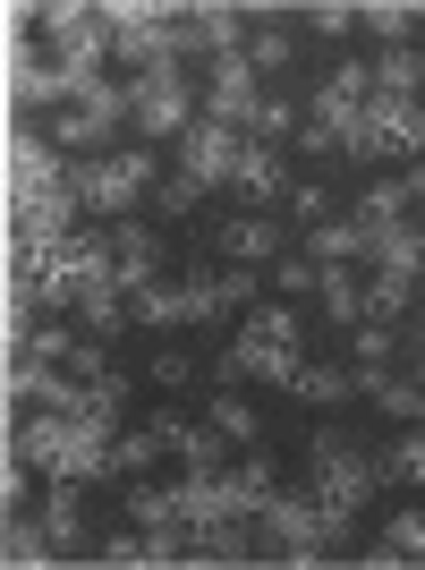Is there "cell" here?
<instances>
[{
    "instance_id": "cell-4",
    "label": "cell",
    "mask_w": 425,
    "mask_h": 570,
    "mask_svg": "<svg viewBox=\"0 0 425 570\" xmlns=\"http://www.w3.org/2000/svg\"><path fill=\"white\" fill-rule=\"evenodd\" d=\"M34 26H43L51 60L69 69V86L102 77V60H119V51H111V18H102V9H77V0H60V9H34Z\"/></svg>"
},
{
    "instance_id": "cell-28",
    "label": "cell",
    "mask_w": 425,
    "mask_h": 570,
    "mask_svg": "<svg viewBox=\"0 0 425 570\" xmlns=\"http://www.w3.org/2000/svg\"><path fill=\"white\" fill-rule=\"evenodd\" d=\"M298 128H307V111H298L289 95H273V86H264V111H256V128H247V137H264V145H289Z\"/></svg>"
},
{
    "instance_id": "cell-19",
    "label": "cell",
    "mask_w": 425,
    "mask_h": 570,
    "mask_svg": "<svg viewBox=\"0 0 425 570\" xmlns=\"http://www.w3.org/2000/svg\"><path fill=\"white\" fill-rule=\"evenodd\" d=\"M0 562H18V570H43V562H60V546H51L43 511H34V520H26V511H9V537H0Z\"/></svg>"
},
{
    "instance_id": "cell-2",
    "label": "cell",
    "mask_w": 425,
    "mask_h": 570,
    "mask_svg": "<svg viewBox=\"0 0 425 570\" xmlns=\"http://www.w3.org/2000/svg\"><path fill=\"white\" fill-rule=\"evenodd\" d=\"M375 485H383V460L375 452H349L332 426H315V443H307V494H315V511L332 520V537H349V520L375 502Z\"/></svg>"
},
{
    "instance_id": "cell-40",
    "label": "cell",
    "mask_w": 425,
    "mask_h": 570,
    "mask_svg": "<svg viewBox=\"0 0 425 570\" xmlns=\"http://www.w3.org/2000/svg\"><path fill=\"white\" fill-rule=\"evenodd\" d=\"M401 179H408V214H425V163H408Z\"/></svg>"
},
{
    "instance_id": "cell-13",
    "label": "cell",
    "mask_w": 425,
    "mask_h": 570,
    "mask_svg": "<svg viewBox=\"0 0 425 570\" xmlns=\"http://www.w3.org/2000/svg\"><path fill=\"white\" fill-rule=\"evenodd\" d=\"M315 307H324L332 333H357V324H366V273H357V264H324V273H315Z\"/></svg>"
},
{
    "instance_id": "cell-36",
    "label": "cell",
    "mask_w": 425,
    "mask_h": 570,
    "mask_svg": "<svg viewBox=\"0 0 425 570\" xmlns=\"http://www.w3.org/2000/svg\"><path fill=\"white\" fill-rule=\"evenodd\" d=\"M315 273H324L315 256H281V264H273V289H289V298H315Z\"/></svg>"
},
{
    "instance_id": "cell-32",
    "label": "cell",
    "mask_w": 425,
    "mask_h": 570,
    "mask_svg": "<svg viewBox=\"0 0 425 570\" xmlns=\"http://www.w3.org/2000/svg\"><path fill=\"white\" fill-rule=\"evenodd\" d=\"M95 562L137 570V562H145V528H137V520H128V528H102V537H95Z\"/></svg>"
},
{
    "instance_id": "cell-25",
    "label": "cell",
    "mask_w": 425,
    "mask_h": 570,
    "mask_svg": "<svg viewBox=\"0 0 425 570\" xmlns=\"http://www.w3.org/2000/svg\"><path fill=\"white\" fill-rule=\"evenodd\" d=\"M357 26H366L383 51H401L408 35H417V9H401V0H366V9H357Z\"/></svg>"
},
{
    "instance_id": "cell-16",
    "label": "cell",
    "mask_w": 425,
    "mask_h": 570,
    "mask_svg": "<svg viewBox=\"0 0 425 570\" xmlns=\"http://www.w3.org/2000/svg\"><path fill=\"white\" fill-rule=\"evenodd\" d=\"M392 357H401V324H357L349 333V383L375 392V383L392 375Z\"/></svg>"
},
{
    "instance_id": "cell-24",
    "label": "cell",
    "mask_w": 425,
    "mask_h": 570,
    "mask_svg": "<svg viewBox=\"0 0 425 570\" xmlns=\"http://www.w3.org/2000/svg\"><path fill=\"white\" fill-rule=\"evenodd\" d=\"M375 95H425V51L417 43L375 51Z\"/></svg>"
},
{
    "instance_id": "cell-9",
    "label": "cell",
    "mask_w": 425,
    "mask_h": 570,
    "mask_svg": "<svg viewBox=\"0 0 425 570\" xmlns=\"http://www.w3.org/2000/svg\"><path fill=\"white\" fill-rule=\"evenodd\" d=\"M170 154H179V170H188L196 188H230V179H238V154H247V137H238V128H221V119H196V128L170 145Z\"/></svg>"
},
{
    "instance_id": "cell-3",
    "label": "cell",
    "mask_w": 425,
    "mask_h": 570,
    "mask_svg": "<svg viewBox=\"0 0 425 570\" xmlns=\"http://www.w3.org/2000/svg\"><path fill=\"white\" fill-rule=\"evenodd\" d=\"M196 119H205V95L188 86V60H162V69L128 77V128L145 145H179Z\"/></svg>"
},
{
    "instance_id": "cell-31",
    "label": "cell",
    "mask_w": 425,
    "mask_h": 570,
    "mask_svg": "<svg viewBox=\"0 0 425 570\" xmlns=\"http://www.w3.org/2000/svg\"><path fill=\"white\" fill-rule=\"evenodd\" d=\"M205 196H212V188H196L188 170H170L162 188H154V214H162V222H188V214H196V205H205Z\"/></svg>"
},
{
    "instance_id": "cell-5",
    "label": "cell",
    "mask_w": 425,
    "mask_h": 570,
    "mask_svg": "<svg viewBox=\"0 0 425 570\" xmlns=\"http://www.w3.org/2000/svg\"><path fill=\"white\" fill-rule=\"evenodd\" d=\"M51 196H69V154L43 137V119H26L18 137H9V205H51Z\"/></svg>"
},
{
    "instance_id": "cell-23",
    "label": "cell",
    "mask_w": 425,
    "mask_h": 570,
    "mask_svg": "<svg viewBox=\"0 0 425 570\" xmlns=\"http://www.w3.org/2000/svg\"><path fill=\"white\" fill-rule=\"evenodd\" d=\"M77 315H86V341H119L128 324H137V315H128V289H86Z\"/></svg>"
},
{
    "instance_id": "cell-8",
    "label": "cell",
    "mask_w": 425,
    "mask_h": 570,
    "mask_svg": "<svg viewBox=\"0 0 425 570\" xmlns=\"http://www.w3.org/2000/svg\"><path fill=\"white\" fill-rule=\"evenodd\" d=\"M256 111H264V77H256V60L247 51H230V60H205V119H221V128H256Z\"/></svg>"
},
{
    "instance_id": "cell-35",
    "label": "cell",
    "mask_w": 425,
    "mask_h": 570,
    "mask_svg": "<svg viewBox=\"0 0 425 570\" xmlns=\"http://www.w3.org/2000/svg\"><path fill=\"white\" fill-rule=\"evenodd\" d=\"M332 205H340V196H332V179H298V188H289V214L307 222V230H315V222H332Z\"/></svg>"
},
{
    "instance_id": "cell-11",
    "label": "cell",
    "mask_w": 425,
    "mask_h": 570,
    "mask_svg": "<svg viewBox=\"0 0 425 570\" xmlns=\"http://www.w3.org/2000/svg\"><path fill=\"white\" fill-rule=\"evenodd\" d=\"M43 528L60 553H95V520H86V476H51L43 485Z\"/></svg>"
},
{
    "instance_id": "cell-6",
    "label": "cell",
    "mask_w": 425,
    "mask_h": 570,
    "mask_svg": "<svg viewBox=\"0 0 425 570\" xmlns=\"http://www.w3.org/2000/svg\"><path fill=\"white\" fill-rule=\"evenodd\" d=\"M256 528H264V546H273V553H289V562H315L324 546H340V537H332V520L315 511V494H307V485H281V494H273V502L256 511Z\"/></svg>"
},
{
    "instance_id": "cell-1",
    "label": "cell",
    "mask_w": 425,
    "mask_h": 570,
    "mask_svg": "<svg viewBox=\"0 0 425 570\" xmlns=\"http://www.w3.org/2000/svg\"><path fill=\"white\" fill-rule=\"evenodd\" d=\"M145 188H162V154L154 145H111V154L69 163V196L86 222H128Z\"/></svg>"
},
{
    "instance_id": "cell-17",
    "label": "cell",
    "mask_w": 425,
    "mask_h": 570,
    "mask_svg": "<svg viewBox=\"0 0 425 570\" xmlns=\"http://www.w3.org/2000/svg\"><path fill=\"white\" fill-rule=\"evenodd\" d=\"M205 426L230 443V452H247V443H264V417L256 401H238V383H212V409H205Z\"/></svg>"
},
{
    "instance_id": "cell-15",
    "label": "cell",
    "mask_w": 425,
    "mask_h": 570,
    "mask_svg": "<svg viewBox=\"0 0 425 570\" xmlns=\"http://www.w3.org/2000/svg\"><path fill=\"white\" fill-rule=\"evenodd\" d=\"M247 205H273V196H289V163H281V145H264L247 137V154H238V179H230Z\"/></svg>"
},
{
    "instance_id": "cell-30",
    "label": "cell",
    "mask_w": 425,
    "mask_h": 570,
    "mask_svg": "<svg viewBox=\"0 0 425 570\" xmlns=\"http://www.w3.org/2000/svg\"><path fill=\"white\" fill-rule=\"evenodd\" d=\"M383 460V485H417L425 494V434H401L392 452H375Z\"/></svg>"
},
{
    "instance_id": "cell-21",
    "label": "cell",
    "mask_w": 425,
    "mask_h": 570,
    "mask_svg": "<svg viewBox=\"0 0 425 570\" xmlns=\"http://www.w3.org/2000/svg\"><path fill=\"white\" fill-rule=\"evenodd\" d=\"M247 333H256V341H281V350H307L298 298H256V307H247Z\"/></svg>"
},
{
    "instance_id": "cell-39",
    "label": "cell",
    "mask_w": 425,
    "mask_h": 570,
    "mask_svg": "<svg viewBox=\"0 0 425 570\" xmlns=\"http://www.w3.org/2000/svg\"><path fill=\"white\" fill-rule=\"evenodd\" d=\"M298 154H307V163H349V154H340V137H332V128H298Z\"/></svg>"
},
{
    "instance_id": "cell-26",
    "label": "cell",
    "mask_w": 425,
    "mask_h": 570,
    "mask_svg": "<svg viewBox=\"0 0 425 570\" xmlns=\"http://www.w3.org/2000/svg\"><path fill=\"white\" fill-rule=\"evenodd\" d=\"M196 375H205V350H188V341H162V350H154V392H188Z\"/></svg>"
},
{
    "instance_id": "cell-29",
    "label": "cell",
    "mask_w": 425,
    "mask_h": 570,
    "mask_svg": "<svg viewBox=\"0 0 425 570\" xmlns=\"http://www.w3.org/2000/svg\"><path fill=\"white\" fill-rule=\"evenodd\" d=\"M18 357H43V366H69L77 357V333L60 324V315H34V333H26V350Z\"/></svg>"
},
{
    "instance_id": "cell-22",
    "label": "cell",
    "mask_w": 425,
    "mask_h": 570,
    "mask_svg": "<svg viewBox=\"0 0 425 570\" xmlns=\"http://www.w3.org/2000/svg\"><path fill=\"white\" fill-rule=\"evenodd\" d=\"M128 315H137L145 333H170V324H188V298H179V282H145L128 298Z\"/></svg>"
},
{
    "instance_id": "cell-18",
    "label": "cell",
    "mask_w": 425,
    "mask_h": 570,
    "mask_svg": "<svg viewBox=\"0 0 425 570\" xmlns=\"http://www.w3.org/2000/svg\"><path fill=\"white\" fill-rule=\"evenodd\" d=\"M307 256L315 264H375V238H366V222H315L307 230Z\"/></svg>"
},
{
    "instance_id": "cell-7",
    "label": "cell",
    "mask_w": 425,
    "mask_h": 570,
    "mask_svg": "<svg viewBox=\"0 0 425 570\" xmlns=\"http://www.w3.org/2000/svg\"><path fill=\"white\" fill-rule=\"evenodd\" d=\"M102 18H111V51L128 60V77L179 60V9H145V0H128V9H102Z\"/></svg>"
},
{
    "instance_id": "cell-10",
    "label": "cell",
    "mask_w": 425,
    "mask_h": 570,
    "mask_svg": "<svg viewBox=\"0 0 425 570\" xmlns=\"http://www.w3.org/2000/svg\"><path fill=\"white\" fill-rule=\"evenodd\" d=\"M212 247H221V264H281V222H273V205H247V214L212 222Z\"/></svg>"
},
{
    "instance_id": "cell-37",
    "label": "cell",
    "mask_w": 425,
    "mask_h": 570,
    "mask_svg": "<svg viewBox=\"0 0 425 570\" xmlns=\"http://www.w3.org/2000/svg\"><path fill=\"white\" fill-rule=\"evenodd\" d=\"M383 537H392L408 562H425V511H392V528H383Z\"/></svg>"
},
{
    "instance_id": "cell-34",
    "label": "cell",
    "mask_w": 425,
    "mask_h": 570,
    "mask_svg": "<svg viewBox=\"0 0 425 570\" xmlns=\"http://www.w3.org/2000/svg\"><path fill=\"white\" fill-rule=\"evenodd\" d=\"M289 18H307V35H324V43H340V35H349V26H357V9H349V0H315V9H289Z\"/></svg>"
},
{
    "instance_id": "cell-20",
    "label": "cell",
    "mask_w": 425,
    "mask_h": 570,
    "mask_svg": "<svg viewBox=\"0 0 425 570\" xmlns=\"http://www.w3.org/2000/svg\"><path fill=\"white\" fill-rule=\"evenodd\" d=\"M357 222H366V238H375V230H401V222H408V179H401V170H392V179H375V188L357 196Z\"/></svg>"
},
{
    "instance_id": "cell-14",
    "label": "cell",
    "mask_w": 425,
    "mask_h": 570,
    "mask_svg": "<svg viewBox=\"0 0 425 570\" xmlns=\"http://www.w3.org/2000/svg\"><path fill=\"white\" fill-rule=\"evenodd\" d=\"M425 282L417 273H392V264H366V324H417Z\"/></svg>"
},
{
    "instance_id": "cell-12",
    "label": "cell",
    "mask_w": 425,
    "mask_h": 570,
    "mask_svg": "<svg viewBox=\"0 0 425 570\" xmlns=\"http://www.w3.org/2000/svg\"><path fill=\"white\" fill-rule=\"evenodd\" d=\"M247 18H256V35H247V60H256V77H281V69H298L307 35L289 26V9H247Z\"/></svg>"
},
{
    "instance_id": "cell-33",
    "label": "cell",
    "mask_w": 425,
    "mask_h": 570,
    "mask_svg": "<svg viewBox=\"0 0 425 570\" xmlns=\"http://www.w3.org/2000/svg\"><path fill=\"white\" fill-rule=\"evenodd\" d=\"M375 409H383V417H425V383L417 375H383L375 383Z\"/></svg>"
},
{
    "instance_id": "cell-38",
    "label": "cell",
    "mask_w": 425,
    "mask_h": 570,
    "mask_svg": "<svg viewBox=\"0 0 425 570\" xmlns=\"http://www.w3.org/2000/svg\"><path fill=\"white\" fill-rule=\"evenodd\" d=\"M256 264H221V307H256Z\"/></svg>"
},
{
    "instance_id": "cell-27",
    "label": "cell",
    "mask_w": 425,
    "mask_h": 570,
    "mask_svg": "<svg viewBox=\"0 0 425 570\" xmlns=\"http://www.w3.org/2000/svg\"><path fill=\"white\" fill-rule=\"evenodd\" d=\"M289 392H298V401H307V409H332V401H349L357 383H349V366H315V357H307V366H298V383H289Z\"/></svg>"
}]
</instances>
